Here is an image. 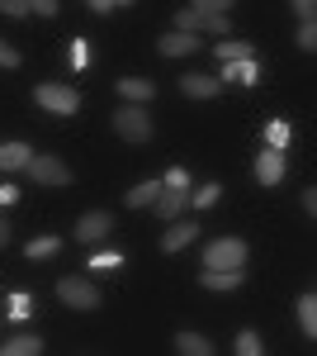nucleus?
<instances>
[{"label": "nucleus", "mask_w": 317, "mask_h": 356, "mask_svg": "<svg viewBox=\"0 0 317 356\" xmlns=\"http://www.w3.org/2000/svg\"><path fill=\"white\" fill-rule=\"evenodd\" d=\"M161 186H171V191H185V186H189L185 166H175V171H171V176H166V181H161Z\"/></svg>", "instance_id": "nucleus-29"}, {"label": "nucleus", "mask_w": 317, "mask_h": 356, "mask_svg": "<svg viewBox=\"0 0 317 356\" xmlns=\"http://www.w3.org/2000/svg\"><path fill=\"white\" fill-rule=\"evenodd\" d=\"M0 352H5V356H38V352H43V342H38V337H10Z\"/></svg>", "instance_id": "nucleus-18"}, {"label": "nucleus", "mask_w": 317, "mask_h": 356, "mask_svg": "<svg viewBox=\"0 0 317 356\" xmlns=\"http://www.w3.org/2000/svg\"><path fill=\"white\" fill-rule=\"evenodd\" d=\"M223 81H256V62L246 57V62H228L223 67Z\"/></svg>", "instance_id": "nucleus-20"}, {"label": "nucleus", "mask_w": 317, "mask_h": 356, "mask_svg": "<svg viewBox=\"0 0 317 356\" xmlns=\"http://www.w3.org/2000/svg\"><path fill=\"white\" fill-rule=\"evenodd\" d=\"M298 323H303L308 337H317V295H303L298 300Z\"/></svg>", "instance_id": "nucleus-17"}, {"label": "nucleus", "mask_w": 317, "mask_h": 356, "mask_svg": "<svg viewBox=\"0 0 317 356\" xmlns=\"http://www.w3.org/2000/svg\"><path fill=\"white\" fill-rule=\"evenodd\" d=\"M194 233H199L194 223H175V228L161 238V252H180V247H189V243H194Z\"/></svg>", "instance_id": "nucleus-15"}, {"label": "nucleus", "mask_w": 317, "mask_h": 356, "mask_svg": "<svg viewBox=\"0 0 317 356\" xmlns=\"http://www.w3.org/2000/svg\"><path fill=\"white\" fill-rule=\"evenodd\" d=\"M241 261H246V243H241V238H218V243L204 252V266H213V271H232Z\"/></svg>", "instance_id": "nucleus-3"}, {"label": "nucleus", "mask_w": 317, "mask_h": 356, "mask_svg": "<svg viewBox=\"0 0 317 356\" xmlns=\"http://www.w3.org/2000/svg\"><path fill=\"white\" fill-rule=\"evenodd\" d=\"M28 152L24 143H0V171H19V166H28Z\"/></svg>", "instance_id": "nucleus-11"}, {"label": "nucleus", "mask_w": 317, "mask_h": 356, "mask_svg": "<svg viewBox=\"0 0 317 356\" xmlns=\"http://www.w3.org/2000/svg\"><path fill=\"white\" fill-rule=\"evenodd\" d=\"M15 200H19V191H15V186H0V204H15Z\"/></svg>", "instance_id": "nucleus-37"}, {"label": "nucleus", "mask_w": 317, "mask_h": 356, "mask_svg": "<svg viewBox=\"0 0 317 356\" xmlns=\"http://www.w3.org/2000/svg\"><path fill=\"white\" fill-rule=\"evenodd\" d=\"M109 228H114V219H109L105 209H90V214H80V223H76V238H80V243H95V238H105Z\"/></svg>", "instance_id": "nucleus-6"}, {"label": "nucleus", "mask_w": 317, "mask_h": 356, "mask_svg": "<svg viewBox=\"0 0 317 356\" xmlns=\"http://www.w3.org/2000/svg\"><path fill=\"white\" fill-rule=\"evenodd\" d=\"M218 195H223V191H218V186H199V191L189 195V200H194L199 209H209V204H213V200H218Z\"/></svg>", "instance_id": "nucleus-24"}, {"label": "nucleus", "mask_w": 317, "mask_h": 356, "mask_svg": "<svg viewBox=\"0 0 317 356\" xmlns=\"http://www.w3.org/2000/svg\"><path fill=\"white\" fill-rule=\"evenodd\" d=\"M85 5H90V10H100V15H105V10H114V0H85Z\"/></svg>", "instance_id": "nucleus-38"}, {"label": "nucleus", "mask_w": 317, "mask_h": 356, "mask_svg": "<svg viewBox=\"0 0 317 356\" xmlns=\"http://www.w3.org/2000/svg\"><path fill=\"white\" fill-rule=\"evenodd\" d=\"M228 5H237V0H194V10H204V15H228Z\"/></svg>", "instance_id": "nucleus-26"}, {"label": "nucleus", "mask_w": 317, "mask_h": 356, "mask_svg": "<svg viewBox=\"0 0 317 356\" xmlns=\"http://www.w3.org/2000/svg\"><path fill=\"white\" fill-rule=\"evenodd\" d=\"M161 191H166L161 181H147V186H132V191L123 195V204H128V209H147V204H152V200H157Z\"/></svg>", "instance_id": "nucleus-12"}, {"label": "nucleus", "mask_w": 317, "mask_h": 356, "mask_svg": "<svg viewBox=\"0 0 317 356\" xmlns=\"http://www.w3.org/2000/svg\"><path fill=\"white\" fill-rule=\"evenodd\" d=\"M293 10L303 15V19H313V10H317V0H293Z\"/></svg>", "instance_id": "nucleus-36"}, {"label": "nucleus", "mask_w": 317, "mask_h": 356, "mask_svg": "<svg viewBox=\"0 0 317 356\" xmlns=\"http://www.w3.org/2000/svg\"><path fill=\"white\" fill-rule=\"evenodd\" d=\"M43 110H53V114H76L80 110V95L71 90V86H38V95H33Z\"/></svg>", "instance_id": "nucleus-4"}, {"label": "nucleus", "mask_w": 317, "mask_h": 356, "mask_svg": "<svg viewBox=\"0 0 317 356\" xmlns=\"http://www.w3.org/2000/svg\"><path fill=\"white\" fill-rule=\"evenodd\" d=\"M199 285H204V290H237L241 271H237V266H232V271H213V266H209V271L199 275Z\"/></svg>", "instance_id": "nucleus-9"}, {"label": "nucleus", "mask_w": 317, "mask_h": 356, "mask_svg": "<svg viewBox=\"0 0 317 356\" xmlns=\"http://www.w3.org/2000/svg\"><path fill=\"white\" fill-rule=\"evenodd\" d=\"M180 90H185L189 100H213V95H218V81H213V76H185Z\"/></svg>", "instance_id": "nucleus-14"}, {"label": "nucleus", "mask_w": 317, "mask_h": 356, "mask_svg": "<svg viewBox=\"0 0 317 356\" xmlns=\"http://www.w3.org/2000/svg\"><path fill=\"white\" fill-rule=\"evenodd\" d=\"M280 176H284V157H280V147L261 152V157H256V181H261V186H275Z\"/></svg>", "instance_id": "nucleus-7"}, {"label": "nucleus", "mask_w": 317, "mask_h": 356, "mask_svg": "<svg viewBox=\"0 0 317 356\" xmlns=\"http://www.w3.org/2000/svg\"><path fill=\"white\" fill-rule=\"evenodd\" d=\"M33 309H28V295H10V318H28Z\"/></svg>", "instance_id": "nucleus-28"}, {"label": "nucleus", "mask_w": 317, "mask_h": 356, "mask_svg": "<svg viewBox=\"0 0 317 356\" xmlns=\"http://www.w3.org/2000/svg\"><path fill=\"white\" fill-rule=\"evenodd\" d=\"M237 352H241V356H256V352H261V337H256L251 328H241V332H237Z\"/></svg>", "instance_id": "nucleus-22"}, {"label": "nucleus", "mask_w": 317, "mask_h": 356, "mask_svg": "<svg viewBox=\"0 0 317 356\" xmlns=\"http://www.w3.org/2000/svg\"><path fill=\"white\" fill-rule=\"evenodd\" d=\"M175 347H180L185 356H209L213 352V342H209V337H199V332H180V337H175Z\"/></svg>", "instance_id": "nucleus-16"}, {"label": "nucleus", "mask_w": 317, "mask_h": 356, "mask_svg": "<svg viewBox=\"0 0 317 356\" xmlns=\"http://www.w3.org/2000/svg\"><path fill=\"white\" fill-rule=\"evenodd\" d=\"M0 67H19V48H10L5 38H0Z\"/></svg>", "instance_id": "nucleus-31"}, {"label": "nucleus", "mask_w": 317, "mask_h": 356, "mask_svg": "<svg viewBox=\"0 0 317 356\" xmlns=\"http://www.w3.org/2000/svg\"><path fill=\"white\" fill-rule=\"evenodd\" d=\"M204 29H213V33H228V15H209V24Z\"/></svg>", "instance_id": "nucleus-35"}, {"label": "nucleus", "mask_w": 317, "mask_h": 356, "mask_svg": "<svg viewBox=\"0 0 317 356\" xmlns=\"http://www.w3.org/2000/svg\"><path fill=\"white\" fill-rule=\"evenodd\" d=\"M57 247H62L57 238H38V243H28V257H53Z\"/></svg>", "instance_id": "nucleus-25"}, {"label": "nucleus", "mask_w": 317, "mask_h": 356, "mask_svg": "<svg viewBox=\"0 0 317 356\" xmlns=\"http://www.w3.org/2000/svg\"><path fill=\"white\" fill-rule=\"evenodd\" d=\"M157 48H161L166 57H180V53H194L199 43H194V33H180V29H175V33H166V38H161Z\"/></svg>", "instance_id": "nucleus-13"}, {"label": "nucleus", "mask_w": 317, "mask_h": 356, "mask_svg": "<svg viewBox=\"0 0 317 356\" xmlns=\"http://www.w3.org/2000/svg\"><path fill=\"white\" fill-rule=\"evenodd\" d=\"M5 243H10V228H5V223H0V247H5Z\"/></svg>", "instance_id": "nucleus-39"}, {"label": "nucleus", "mask_w": 317, "mask_h": 356, "mask_svg": "<svg viewBox=\"0 0 317 356\" xmlns=\"http://www.w3.org/2000/svg\"><path fill=\"white\" fill-rule=\"evenodd\" d=\"M114 5H132V0H114Z\"/></svg>", "instance_id": "nucleus-40"}, {"label": "nucleus", "mask_w": 317, "mask_h": 356, "mask_svg": "<svg viewBox=\"0 0 317 356\" xmlns=\"http://www.w3.org/2000/svg\"><path fill=\"white\" fill-rule=\"evenodd\" d=\"M71 62L85 67V62H90V48H85V43H71Z\"/></svg>", "instance_id": "nucleus-34"}, {"label": "nucleus", "mask_w": 317, "mask_h": 356, "mask_svg": "<svg viewBox=\"0 0 317 356\" xmlns=\"http://www.w3.org/2000/svg\"><path fill=\"white\" fill-rule=\"evenodd\" d=\"M251 57V43H218V62L228 67V62H246Z\"/></svg>", "instance_id": "nucleus-21"}, {"label": "nucleus", "mask_w": 317, "mask_h": 356, "mask_svg": "<svg viewBox=\"0 0 317 356\" xmlns=\"http://www.w3.org/2000/svg\"><path fill=\"white\" fill-rule=\"evenodd\" d=\"M114 119V134L123 138V143H147L152 138V119H147V110H137V105H123V110L109 114Z\"/></svg>", "instance_id": "nucleus-1"}, {"label": "nucleus", "mask_w": 317, "mask_h": 356, "mask_svg": "<svg viewBox=\"0 0 317 356\" xmlns=\"http://www.w3.org/2000/svg\"><path fill=\"white\" fill-rule=\"evenodd\" d=\"M28 5L24 0H0V15H10V19H19V15H24Z\"/></svg>", "instance_id": "nucleus-32"}, {"label": "nucleus", "mask_w": 317, "mask_h": 356, "mask_svg": "<svg viewBox=\"0 0 317 356\" xmlns=\"http://www.w3.org/2000/svg\"><path fill=\"white\" fill-rule=\"evenodd\" d=\"M109 266H119V257H114V252H105V257H95V261H90V271H109Z\"/></svg>", "instance_id": "nucleus-33"}, {"label": "nucleus", "mask_w": 317, "mask_h": 356, "mask_svg": "<svg viewBox=\"0 0 317 356\" xmlns=\"http://www.w3.org/2000/svg\"><path fill=\"white\" fill-rule=\"evenodd\" d=\"M204 24H209V15H204V10H194V5L175 15V29H180V33H194V29H204Z\"/></svg>", "instance_id": "nucleus-19"}, {"label": "nucleus", "mask_w": 317, "mask_h": 356, "mask_svg": "<svg viewBox=\"0 0 317 356\" xmlns=\"http://www.w3.org/2000/svg\"><path fill=\"white\" fill-rule=\"evenodd\" d=\"M152 209H157L161 219H175V214L185 209V191H171V186H166V191L152 200Z\"/></svg>", "instance_id": "nucleus-10"}, {"label": "nucleus", "mask_w": 317, "mask_h": 356, "mask_svg": "<svg viewBox=\"0 0 317 356\" xmlns=\"http://www.w3.org/2000/svg\"><path fill=\"white\" fill-rule=\"evenodd\" d=\"M57 300L67 304V309H95L100 304V290L90 280H80V275H67V280H57Z\"/></svg>", "instance_id": "nucleus-2"}, {"label": "nucleus", "mask_w": 317, "mask_h": 356, "mask_svg": "<svg viewBox=\"0 0 317 356\" xmlns=\"http://www.w3.org/2000/svg\"><path fill=\"white\" fill-rule=\"evenodd\" d=\"M28 10H33V15H43V19H48V15H57V0H24Z\"/></svg>", "instance_id": "nucleus-30"}, {"label": "nucleus", "mask_w": 317, "mask_h": 356, "mask_svg": "<svg viewBox=\"0 0 317 356\" xmlns=\"http://www.w3.org/2000/svg\"><path fill=\"white\" fill-rule=\"evenodd\" d=\"M265 138H270V147H284V143H289V124H270Z\"/></svg>", "instance_id": "nucleus-27"}, {"label": "nucleus", "mask_w": 317, "mask_h": 356, "mask_svg": "<svg viewBox=\"0 0 317 356\" xmlns=\"http://www.w3.org/2000/svg\"><path fill=\"white\" fill-rule=\"evenodd\" d=\"M28 176H33L38 186H67V181H71L67 162H57V157H28Z\"/></svg>", "instance_id": "nucleus-5"}, {"label": "nucleus", "mask_w": 317, "mask_h": 356, "mask_svg": "<svg viewBox=\"0 0 317 356\" xmlns=\"http://www.w3.org/2000/svg\"><path fill=\"white\" fill-rule=\"evenodd\" d=\"M298 48H303V53H313V48H317V24H313V19H303V29H298Z\"/></svg>", "instance_id": "nucleus-23"}, {"label": "nucleus", "mask_w": 317, "mask_h": 356, "mask_svg": "<svg viewBox=\"0 0 317 356\" xmlns=\"http://www.w3.org/2000/svg\"><path fill=\"white\" fill-rule=\"evenodd\" d=\"M119 95H123L128 105H147V100L157 95V86L142 81V76H128V81H119Z\"/></svg>", "instance_id": "nucleus-8"}]
</instances>
